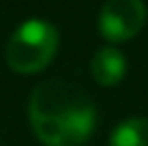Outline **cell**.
Here are the masks:
<instances>
[{"mask_svg":"<svg viewBox=\"0 0 148 146\" xmlns=\"http://www.w3.org/2000/svg\"><path fill=\"white\" fill-rule=\"evenodd\" d=\"M28 116L45 146H82L97 125L90 97L79 86L58 77L41 82L32 90Z\"/></svg>","mask_w":148,"mask_h":146,"instance_id":"6da1fadb","label":"cell"},{"mask_svg":"<svg viewBox=\"0 0 148 146\" xmlns=\"http://www.w3.org/2000/svg\"><path fill=\"white\" fill-rule=\"evenodd\" d=\"M58 49V30L43 19H28L9 39L7 64L15 73H39Z\"/></svg>","mask_w":148,"mask_h":146,"instance_id":"7a4b0ae2","label":"cell"},{"mask_svg":"<svg viewBox=\"0 0 148 146\" xmlns=\"http://www.w3.org/2000/svg\"><path fill=\"white\" fill-rule=\"evenodd\" d=\"M146 22L142 0H108L99 13V32L112 43L129 41Z\"/></svg>","mask_w":148,"mask_h":146,"instance_id":"3957f363","label":"cell"},{"mask_svg":"<svg viewBox=\"0 0 148 146\" xmlns=\"http://www.w3.org/2000/svg\"><path fill=\"white\" fill-rule=\"evenodd\" d=\"M90 71L97 84L101 86H116L127 73V60L116 47H103L92 56Z\"/></svg>","mask_w":148,"mask_h":146,"instance_id":"277c9868","label":"cell"},{"mask_svg":"<svg viewBox=\"0 0 148 146\" xmlns=\"http://www.w3.org/2000/svg\"><path fill=\"white\" fill-rule=\"evenodd\" d=\"M110 146H148V118H127L112 131Z\"/></svg>","mask_w":148,"mask_h":146,"instance_id":"5b68a950","label":"cell"}]
</instances>
